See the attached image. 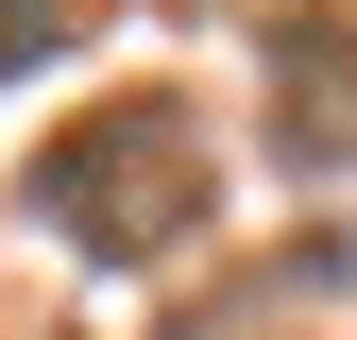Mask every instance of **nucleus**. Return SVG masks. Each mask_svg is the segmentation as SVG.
<instances>
[{
    "mask_svg": "<svg viewBox=\"0 0 357 340\" xmlns=\"http://www.w3.org/2000/svg\"><path fill=\"white\" fill-rule=\"evenodd\" d=\"M255 85H273V153L340 187V170H357V0H306V17H273Z\"/></svg>",
    "mask_w": 357,
    "mask_h": 340,
    "instance_id": "obj_2",
    "label": "nucleus"
},
{
    "mask_svg": "<svg viewBox=\"0 0 357 340\" xmlns=\"http://www.w3.org/2000/svg\"><path fill=\"white\" fill-rule=\"evenodd\" d=\"M17 204L68 255H102V272H153V255H188L221 222V119L188 85H119V102H85L68 137L17 170Z\"/></svg>",
    "mask_w": 357,
    "mask_h": 340,
    "instance_id": "obj_1",
    "label": "nucleus"
},
{
    "mask_svg": "<svg viewBox=\"0 0 357 340\" xmlns=\"http://www.w3.org/2000/svg\"><path fill=\"white\" fill-rule=\"evenodd\" d=\"M52 52H85V0H0V85H34Z\"/></svg>",
    "mask_w": 357,
    "mask_h": 340,
    "instance_id": "obj_3",
    "label": "nucleus"
}]
</instances>
